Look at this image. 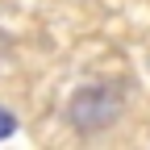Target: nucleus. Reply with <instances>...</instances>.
I'll list each match as a JSON object with an SVG mask.
<instances>
[{
    "instance_id": "nucleus-1",
    "label": "nucleus",
    "mask_w": 150,
    "mask_h": 150,
    "mask_svg": "<svg viewBox=\"0 0 150 150\" xmlns=\"http://www.w3.org/2000/svg\"><path fill=\"white\" fill-rule=\"evenodd\" d=\"M121 117V96L108 83H88L67 100V121L83 134H96V129H108Z\"/></svg>"
},
{
    "instance_id": "nucleus-2",
    "label": "nucleus",
    "mask_w": 150,
    "mask_h": 150,
    "mask_svg": "<svg viewBox=\"0 0 150 150\" xmlns=\"http://www.w3.org/2000/svg\"><path fill=\"white\" fill-rule=\"evenodd\" d=\"M4 134H13V117H8L4 108H0V138H4Z\"/></svg>"
},
{
    "instance_id": "nucleus-3",
    "label": "nucleus",
    "mask_w": 150,
    "mask_h": 150,
    "mask_svg": "<svg viewBox=\"0 0 150 150\" xmlns=\"http://www.w3.org/2000/svg\"><path fill=\"white\" fill-rule=\"evenodd\" d=\"M0 54H4V38H0Z\"/></svg>"
}]
</instances>
